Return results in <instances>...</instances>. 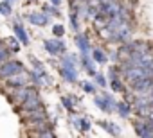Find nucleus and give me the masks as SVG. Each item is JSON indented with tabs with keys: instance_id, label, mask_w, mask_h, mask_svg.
<instances>
[{
	"instance_id": "10",
	"label": "nucleus",
	"mask_w": 153,
	"mask_h": 138,
	"mask_svg": "<svg viewBox=\"0 0 153 138\" xmlns=\"http://www.w3.org/2000/svg\"><path fill=\"white\" fill-rule=\"evenodd\" d=\"M15 34H16V38L22 41V45H29V36H27V32H25V29L20 25V23H15Z\"/></svg>"
},
{
	"instance_id": "13",
	"label": "nucleus",
	"mask_w": 153,
	"mask_h": 138,
	"mask_svg": "<svg viewBox=\"0 0 153 138\" xmlns=\"http://www.w3.org/2000/svg\"><path fill=\"white\" fill-rule=\"evenodd\" d=\"M92 59L97 61V63H106V54L101 48H94L92 50Z\"/></svg>"
},
{
	"instance_id": "3",
	"label": "nucleus",
	"mask_w": 153,
	"mask_h": 138,
	"mask_svg": "<svg viewBox=\"0 0 153 138\" xmlns=\"http://www.w3.org/2000/svg\"><path fill=\"white\" fill-rule=\"evenodd\" d=\"M43 47L51 56H56L58 52H65V43L61 40H47L43 41Z\"/></svg>"
},
{
	"instance_id": "11",
	"label": "nucleus",
	"mask_w": 153,
	"mask_h": 138,
	"mask_svg": "<svg viewBox=\"0 0 153 138\" xmlns=\"http://www.w3.org/2000/svg\"><path fill=\"white\" fill-rule=\"evenodd\" d=\"M81 65L85 66V70H87L90 76H94V74H96V68H94L92 59H90V56H88V54H83V56H81Z\"/></svg>"
},
{
	"instance_id": "16",
	"label": "nucleus",
	"mask_w": 153,
	"mask_h": 138,
	"mask_svg": "<svg viewBox=\"0 0 153 138\" xmlns=\"http://www.w3.org/2000/svg\"><path fill=\"white\" fill-rule=\"evenodd\" d=\"M99 124H101V126L110 133V134H115V136L119 134V129H117V126H115V124H108V122H99Z\"/></svg>"
},
{
	"instance_id": "24",
	"label": "nucleus",
	"mask_w": 153,
	"mask_h": 138,
	"mask_svg": "<svg viewBox=\"0 0 153 138\" xmlns=\"http://www.w3.org/2000/svg\"><path fill=\"white\" fill-rule=\"evenodd\" d=\"M7 45H9V47H11V50H15V52H18V50H20V45L16 43V40H15V38H9V40H7Z\"/></svg>"
},
{
	"instance_id": "4",
	"label": "nucleus",
	"mask_w": 153,
	"mask_h": 138,
	"mask_svg": "<svg viewBox=\"0 0 153 138\" xmlns=\"http://www.w3.org/2000/svg\"><path fill=\"white\" fill-rule=\"evenodd\" d=\"M22 108H24V109H27V111H33V109H38V108H42V101H40V95L34 92L31 97H27V99L22 102Z\"/></svg>"
},
{
	"instance_id": "9",
	"label": "nucleus",
	"mask_w": 153,
	"mask_h": 138,
	"mask_svg": "<svg viewBox=\"0 0 153 138\" xmlns=\"http://www.w3.org/2000/svg\"><path fill=\"white\" fill-rule=\"evenodd\" d=\"M76 45L79 47L81 54H88V50H90V43H88V40H87L85 34H76Z\"/></svg>"
},
{
	"instance_id": "2",
	"label": "nucleus",
	"mask_w": 153,
	"mask_h": 138,
	"mask_svg": "<svg viewBox=\"0 0 153 138\" xmlns=\"http://www.w3.org/2000/svg\"><path fill=\"white\" fill-rule=\"evenodd\" d=\"M18 72H24V65L20 61H4V65L0 66V77L7 79Z\"/></svg>"
},
{
	"instance_id": "31",
	"label": "nucleus",
	"mask_w": 153,
	"mask_h": 138,
	"mask_svg": "<svg viewBox=\"0 0 153 138\" xmlns=\"http://www.w3.org/2000/svg\"><path fill=\"white\" fill-rule=\"evenodd\" d=\"M33 2H34V0H33Z\"/></svg>"
},
{
	"instance_id": "21",
	"label": "nucleus",
	"mask_w": 153,
	"mask_h": 138,
	"mask_svg": "<svg viewBox=\"0 0 153 138\" xmlns=\"http://www.w3.org/2000/svg\"><path fill=\"white\" fill-rule=\"evenodd\" d=\"M112 88L115 90V92H123V86H121V81L115 77V76H112Z\"/></svg>"
},
{
	"instance_id": "26",
	"label": "nucleus",
	"mask_w": 153,
	"mask_h": 138,
	"mask_svg": "<svg viewBox=\"0 0 153 138\" xmlns=\"http://www.w3.org/2000/svg\"><path fill=\"white\" fill-rule=\"evenodd\" d=\"M72 97H61V104L67 108V109H72V101H70Z\"/></svg>"
},
{
	"instance_id": "6",
	"label": "nucleus",
	"mask_w": 153,
	"mask_h": 138,
	"mask_svg": "<svg viewBox=\"0 0 153 138\" xmlns=\"http://www.w3.org/2000/svg\"><path fill=\"white\" fill-rule=\"evenodd\" d=\"M36 90L34 88H27V86H18L15 92H13V97H15V101H18V102H24L27 97H31L33 93H34Z\"/></svg>"
},
{
	"instance_id": "19",
	"label": "nucleus",
	"mask_w": 153,
	"mask_h": 138,
	"mask_svg": "<svg viewBox=\"0 0 153 138\" xmlns=\"http://www.w3.org/2000/svg\"><path fill=\"white\" fill-rule=\"evenodd\" d=\"M92 77H94V81H96L99 86H106V79H105V76H103V74H97V72H96Z\"/></svg>"
},
{
	"instance_id": "25",
	"label": "nucleus",
	"mask_w": 153,
	"mask_h": 138,
	"mask_svg": "<svg viewBox=\"0 0 153 138\" xmlns=\"http://www.w3.org/2000/svg\"><path fill=\"white\" fill-rule=\"evenodd\" d=\"M43 11H45V13H51L52 16H59V11H58L56 7H51V6H45V7H43Z\"/></svg>"
},
{
	"instance_id": "17",
	"label": "nucleus",
	"mask_w": 153,
	"mask_h": 138,
	"mask_svg": "<svg viewBox=\"0 0 153 138\" xmlns=\"http://www.w3.org/2000/svg\"><path fill=\"white\" fill-rule=\"evenodd\" d=\"M81 88H83V90H85L87 93H92V95L96 93V86H94L92 83H88V81H85V83H81Z\"/></svg>"
},
{
	"instance_id": "20",
	"label": "nucleus",
	"mask_w": 153,
	"mask_h": 138,
	"mask_svg": "<svg viewBox=\"0 0 153 138\" xmlns=\"http://www.w3.org/2000/svg\"><path fill=\"white\" fill-rule=\"evenodd\" d=\"M7 56H9V50H7L2 43H0V63H4V61L7 59Z\"/></svg>"
},
{
	"instance_id": "30",
	"label": "nucleus",
	"mask_w": 153,
	"mask_h": 138,
	"mask_svg": "<svg viewBox=\"0 0 153 138\" xmlns=\"http://www.w3.org/2000/svg\"><path fill=\"white\" fill-rule=\"evenodd\" d=\"M9 2H15V0H9Z\"/></svg>"
},
{
	"instance_id": "28",
	"label": "nucleus",
	"mask_w": 153,
	"mask_h": 138,
	"mask_svg": "<svg viewBox=\"0 0 153 138\" xmlns=\"http://www.w3.org/2000/svg\"><path fill=\"white\" fill-rule=\"evenodd\" d=\"M148 97H149V104L153 106V88H151V90L148 92Z\"/></svg>"
},
{
	"instance_id": "1",
	"label": "nucleus",
	"mask_w": 153,
	"mask_h": 138,
	"mask_svg": "<svg viewBox=\"0 0 153 138\" xmlns=\"http://www.w3.org/2000/svg\"><path fill=\"white\" fill-rule=\"evenodd\" d=\"M61 76H63V79L65 81H68V83H74L76 81V59L68 54L67 57H63V63H61Z\"/></svg>"
},
{
	"instance_id": "8",
	"label": "nucleus",
	"mask_w": 153,
	"mask_h": 138,
	"mask_svg": "<svg viewBox=\"0 0 153 138\" xmlns=\"http://www.w3.org/2000/svg\"><path fill=\"white\" fill-rule=\"evenodd\" d=\"M29 22L33 25H36V27H43V25L49 23V18H47L45 13H31L29 15Z\"/></svg>"
},
{
	"instance_id": "5",
	"label": "nucleus",
	"mask_w": 153,
	"mask_h": 138,
	"mask_svg": "<svg viewBox=\"0 0 153 138\" xmlns=\"http://www.w3.org/2000/svg\"><path fill=\"white\" fill-rule=\"evenodd\" d=\"M135 133L139 136H153V122H135Z\"/></svg>"
},
{
	"instance_id": "22",
	"label": "nucleus",
	"mask_w": 153,
	"mask_h": 138,
	"mask_svg": "<svg viewBox=\"0 0 153 138\" xmlns=\"http://www.w3.org/2000/svg\"><path fill=\"white\" fill-rule=\"evenodd\" d=\"M103 97H105V101L108 102V106H110V109L114 111V109L117 108V104H115V101H114V97H112V95H108V93H105Z\"/></svg>"
},
{
	"instance_id": "29",
	"label": "nucleus",
	"mask_w": 153,
	"mask_h": 138,
	"mask_svg": "<svg viewBox=\"0 0 153 138\" xmlns=\"http://www.w3.org/2000/svg\"><path fill=\"white\" fill-rule=\"evenodd\" d=\"M59 2H61V0H51V4H52V6H58Z\"/></svg>"
},
{
	"instance_id": "12",
	"label": "nucleus",
	"mask_w": 153,
	"mask_h": 138,
	"mask_svg": "<svg viewBox=\"0 0 153 138\" xmlns=\"http://www.w3.org/2000/svg\"><path fill=\"white\" fill-rule=\"evenodd\" d=\"M74 126H76V129H81V131L90 129V122L87 118H74Z\"/></svg>"
},
{
	"instance_id": "15",
	"label": "nucleus",
	"mask_w": 153,
	"mask_h": 138,
	"mask_svg": "<svg viewBox=\"0 0 153 138\" xmlns=\"http://www.w3.org/2000/svg\"><path fill=\"white\" fill-rule=\"evenodd\" d=\"M117 109H119V115L123 117V118H126L128 115H130V104L124 101V102H119L117 104Z\"/></svg>"
},
{
	"instance_id": "18",
	"label": "nucleus",
	"mask_w": 153,
	"mask_h": 138,
	"mask_svg": "<svg viewBox=\"0 0 153 138\" xmlns=\"http://www.w3.org/2000/svg\"><path fill=\"white\" fill-rule=\"evenodd\" d=\"M0 15H11V6L6 2H0Z\"/></svg>"
},
{
	"instance_id": "7",
	"label": "nucleus",
	"mask_w": 153,
	"mask_h": 138,
	"mask_svg": "<svg viewBox=\"0 0 153 138\" xmlns=\"http://www.w3.org/2000/svg\"><path fill=\"white\" fill-rule=\"evenodd\" d=\"M7 84L13 86V88H18V86H27V76L24 72H18L11 77H7Z\"/></svg>"
},
{
	"instance_id": "27",
	"label": "nucleus",
	"mask_w": 153,
	"mask_h": 138,
	"mask_svg": "<svg viewBox=\"0 0 153 138\" xmlns=\"http://www.w3.org/2000/svg\"><path fill=\"white\" fill-rule=\"evenodd\" d=\"M70 22H72V27L74 29H78V18H76V13L70 15Z\"/></svg>"
},
{
	"instance_id": "23",
	"label": "nucleus",
	"mask_w": 153,
	"mask_h": 138,
	"mask_svg": "<svg viewBox=\"0 0 153 138\" xmlns=\"http://www.w3.org/2000/svg\"><path fill=\"white\" fill-rule=\"evenodd\" d=\"M52 32H54V36L59 38V36L65 34V27H63V25H54V27H52Z\"/></svg>"
},
{
	"instance_id": "14",
	"label": "nucleus",
	"mask_w": 153,
	"mask_h": 138,
	"mask_svg": "<svg viewBox=\"0 0 153 138\" xmlns=\"http://www.w3.org/2000/svg\"><path fill=\"white\" fill-rule=\"evenodd\" d=\"M94 102H96V106H99L105 113H110V111H112V109H110V106H108V102L105 101V97H96V99H94Z\"/></svg>"
}]
</instances>
